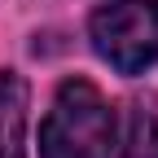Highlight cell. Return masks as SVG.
Instances as JSON below:
<instances>
[{
    "instance_id": "obj_1",
    "label": "cell",
    "mask_w": 158,
    "mask_h": 158,
    "mask_svg": "<svg viewBox=\"0 0 158 158\" xmlns=\"http://www.w3.org/2000/svg\"><path fill=\"white\" fill-rule=\"evenodd\" d=\"M118 118L88 79H66L40 123V158H110Z\"/></svg>"
},
{
    "instance_id": "obj_2",
    "label": "cell",
    "mask_w": 158,
    "mask_h": 158,
    "mask_svg": "<svg viewBox=\"0 0 158 158\" xmlns=\"http://www.w3.org/2000/svg\"><path fill=\"white\" fill-rule=\"evenodd\" d=\"M88 35L118 75H145L158 62V0H110L92 13Z\"/></svg>"
},
{
    "instance_id": "obj_3",
    "label": "cell",
    "mask_w": 158,
    "mask_h": 158,
    "mask_svg": "<svg viewBox=\"0 0 158 158\" xmlns=\"http://www.w3.org/2000/svg\"><path fill=\"white\" fill-rule=\"evenodd\" d=\"M0 158H27V84L0 70Z\"/></svg>"
},
{
    "instance_id": "obj_4",
    "label": "cell",
    "mask_w": 158,
    "mask_h": 158,
    "mask_svg": "<svg viewBox=\"0 0 158 158\" xmlns=\"http://www.w3.org/2000/svg\"><path fill=\"white\" fill-rule=\"evenodd\" d=\"M123 158H158V106H132L123 123Z\"/></svg>"
}]
</instances>
